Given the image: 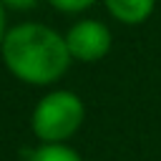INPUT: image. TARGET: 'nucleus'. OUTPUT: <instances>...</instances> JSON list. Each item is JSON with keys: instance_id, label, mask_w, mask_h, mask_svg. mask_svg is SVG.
<instances>
[{"instance_id": "obj_1", "label": "nucleus", "mask_w": 161, "mask_h": 161, "mask_svg": "<svg viewBox=\"0 0 161 161\" xmlns=\"http://www.w3.org/2000/svg\"><path fill=\"white\" fill-rule=\"evenodd\" d=\"M0 55L10 75L28 86H50L60 80L70 65L65 38L45 23H18L8 28Z\"/></svg>"}, {"instance_id": "obj_2", "label": "nucleus", "mask_w": 161, "mask_h": 161, "mask_svg": "<svg viewBox=\"0 0 161 161\" xmlns=\"http://www.w3.org/2000/svg\"><path fill=\"white\" fill-rule=\"evenodd\" d=\"M83 118L86 106L78 93L50 91L35 103L30 113V128L43 143H63L80 128Z\"/></svg>"}, {"instance_id": "obj_3", "label": "nucleus", "mask_w": 161, "mask_h": 161, "mask_svg": "<svg viewBox=\"0 0 161 161\" xmlns=\"http://www.w3.org/2000/svg\"><path fill=\"white\" fill-rule=\"evenodd\" d=\"M65 45L73 60L80 63H96L101 58L108 55L111 45H113V35L111 28L103 20L96 18H80L75 20L68 30H65Z\"/></svg>"}, {"instance_id": "obj_4", "label": "nucleus", "mask_w": 161, "mask_h": 161, "mask_svg": "<svg viewBox=\"0 0 161 161\" xmlns=\"http://www.w3.org/2000/svg\"><path fill=\"white\" fill-rule=\"evenodd\" d=\"M113 20L123 25H141L153 15L156 0H103Z\"/></svg>"}, {"instance_id": "obj_5", "label": "nucleus", "mask_w": 161, "mask_h": 161, "mask_svg": "<svg viewBox=\"0 0 161 161\" xmlns=\"http://www.w3.org/2000/svg\"><path fill=\"white\" fill-rule=\"evenodd\" d=\"M28 161H83V158L65 143H43L30 153Z\"/></svg>"}, {"instance_id": "obj_6", "label": "nucleus", "mask_w": 161, "mask_h": 161, "mask_svg": "<svg viewBox=\"0 0 161 161\" xmlns=\"http://www.w3.org/2000/svg\"><path fill=\"white\" fill-rule=\"evenodd\" d=\"M58 13H68V15H75V13H83L88 10L96 0H48Z\"/></svg>"}, {"instance_id": "obj_7", "label": "nucleus", "mask_w": 161, "mask_h": 161, "mask_svg": "<svg viewBox=\"0 0 161 161\" xmlns=\"http://www.w3.org/2000/svg\"><path fill=\"white\" fill-rule=\"evenodd\" d=\"M5 5V10H15V13H23V10H30L35 8L40 0H0Z\"/></svg>"}, {"instance_id": "obj_8", "label": "nucleus", "mask_w": 161, "mask_h": 161, "mask_svg": "<svg viewBox=\"0 0 161 161\" xmlns=\"http://www.w3.org/2000/svg\"><path fill=\"white\" fill-rule=\"evenodd\" d=\"M5 33H8V10H5V5L0 3V45H3Z\"/></svg>"}]
</instances>
